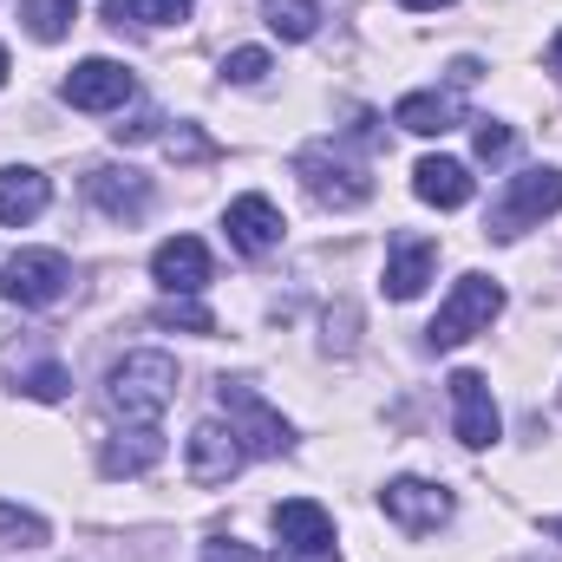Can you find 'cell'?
I'll return each instance as SVG.
<instances>
[{"label": "cell", "mask_w": 562, "mask_h": 562, "mask_svg": "<svg viewBox=\"0 0 562 562\" xmlns=\"http://www.w3.org/2000/svg\"><path fill=\"white\" fill-rule=\"evenodd\" d=\"M105 400L132 425H157V413L177 400V360L170 353H125L105 380Z\"/></svg>", "instance_id": "1"}, {"label": "cell", "mask_w": 562, "mask_h": 562, "mask_svg": "<svg viewBox=\"0 0 562 562\" xmlns=\"http://www.w3.org/2000/svg\"><path fill=\"white\" fill-rule=\"evenodd\" d=\"M504 314V288L491 276H464L451 294H445V307H438V321L425 327V340L445 353V347H464L471 334H484L491 321Z\"/></svg>", "instance_id": "2"}, {"label": "cell", "mask_w": 562, "mask_h": 562, "mask_svg": "<svg viewBox=\"0 0 562 562\" xmlns=\"http://www.w3.org/2000/svg\"><path fill=\"white\" fill-rule=\"evenodd\" d=\"M294 177H301V183H307V196H314V203H327V210H360V203L373 196V177H367L360 164L334 157L327 144H307V150L294 157Z\"/></svg>", "instance_id": "3"}, {"label": "cell", "mask_w": 562, "mask_h": 562, "mask_svg": "<svg viewBox=\"0 0 562 562\" xmlns=\"http://www.w3.org/2000/svg\"><path fill=\"white\" fill-rule=\"evenodd\" d=\"M557 210H562V170L557 164H537V170L510 177L504 203L491 210V236H524L530 223H543V216H557Z\"/></svg>", "instance_id": "4"}, {"label": "cell", "mask_w": 562, "mask_h": 562, "mask_svg": "<svg viewBox=\"0 0 562 562\" xmlns=\"http://www.w3.org/2000/svg\"><path fill=\"white\" fill-rule=\"evenodd\" d=\"M66 256L59 249H20V256H7V269H0V294L13 301V307H53L59 294H66Z\"/></svg>", "instance_id": "5"}, {"label": "cell", "mask_w": 562, "mask_h": 562, "mask_svg": "<svg viewBox=\"0 0 562 562\" xmlns=\"http://www.w3.org/2000/svg\"><path fill=\"white\" fill-rule=\"evenodd\" d=\"M216 400H223V413L236 425V438L249 445V451H262V458H281L294 438H288V419H281L276 406L262 400V393H249V386H236V380H223L216 386Z\"/></svg>", "instance_id": "6"}, {"label": "cell", "mask_w": 562, "mask_h": 562, "mask_svg": "<svg viewBox=\"0 0 562 562\" xmlns=\"http://www.w3.org/2000/svg\"><path fill=\"white\" fill-rule=\"evenodd\" d=\"M445 386H451V419H458V445H464V451H484V445H497L504 419H497L491 380H484V373H471V367H458V373H451Z\"/></svg>", "instance_id": "7"}, {"label": "cell", "mask_w": 562, "mask_h": 562, "mask_svg": "<svg viewBox=\"0 0 562 562\" xmlns=\"http://www.w3.org/2000/svg\"><path fill=\"white\" fill-rule=\"evenodd\" d=\"M132 92H138V79L119 59H79L72 79H66V105L72 112H119Z\"/></svg>", "instance_id": "8"}, {"label": "cell", "mask_w": 562, "mask_h": 562, "mask_svg": "<svg viewBox=\"0 0 562 562\" xmlns=\"http://www.w3.org/2000/svg\"><path fill=\"white\" fill-rule=\"evenodd\" d=\"M243 458H249V445L236 438V425L203 419L190 431V484H229L243 471Z\"/></svg>", "instance_id": "9"}, {"label": "cell", "mask_w": 562, "mask_h": 562, "mask_svg": "<svg viewBox=\"0 0 562 562\" xmlns=\"http://www.w3.org/2000/svg\"><path fill=\"white\" fill-rule=\"evenodd\" d=\"M380 504H386V517H393L400 530H413V537L438 530V524L451 517V491H445V484H425V477H393V484L380 491Z\"/></svg>", "instance_id": "10"}, {"label": "cell", "mask_w": 562, "mask_h": 562, "mask_svg": "<svg viewBox=\"0 0 562 562\" xmlns=\"http://www.w3.org/2000/svg\"><path fill=\"white\" fill-rule=\"evenodd\" d=\"M150 276L164 281L170 294H196V288H210V249L196 236H170V243H157Z\"/></svg>", "instance_id": "11"}, {"label": "cell", "mask_w": 562, "mask_h": 562, "mask_svg": "<svg viewBox=\"0 0 562 562\" xmlns=\"http://www.w3.org/2000/svg\"><path fill=\"white\" fill-rule=\"evenodd\" d=\"M223 229H229V243H236L243 256H269L281 243V210L269 196H236L229 216H223Z\"/></svg>", "instance_id": "12"}, {"label": "cell", "mask_w": 562, "mask_h": 562, "mask_svg": "<svg viewBox=\"0 0 562 562\" xmlns=\"http://www.w3.org/2000/svg\"><path fill=\"white\" fill-rule=\"evenodd\" d=\"M86 196H92L112 223H138L144 210H150V183H144L138 170H112V164L86 177Z\"/></svg>", "instance_id": "13"}, {"label": "cell", "mask_w": 562, "mask_h": 562, "mask_svg": "<svg viewBox=\"0 0 562 562\" xmlns=\"http://www.w3.org/2000/svg\"><path fill=\"white\" fill-rule=\"evenodd\" d=\"M157 458H164V431H157V425H125V431L105 438L99 471H105V477H144Z\"/></svg>", "instance_id": "14"}, {"label": "cell", "mask_w": 562, "mask_h": 562, "mask_svg": "<svg viewBox=\"0 0 562 562\" xmlns=\"http://www.w3.org/2000/svg\"><path fill=\"white\" fill-rule=\"evenodd\" d=\"M393 125L400 132H419V138H445L451 125H464V99L458 92H406L393 105Z\"/></svg>", "instance_id": "15"}, {"label": "cell", "mask_w": 562, "mask_h": 562, "mask_svg": "<svg viewBox=\"0 0 562 562\" xmlns=\"http://www.w3.org/2000/svg\"><path fill=\"white\" fill-rule=\"evenodd\" d=\"M413 190H419V203H431V210H464L477 183H471V170L458 157H419L413 164Z\"/></svg>", "instance_id": "16"}, {"label": "cell", "mask_w": 562, "mask_h": 562, "mask_svg": "<svg viewBox=\"0 0 562 562\" xmlns=\"http://www.w3.org/2000/svg\"><path fill=\"white\" fill-rule=\"evenodd\" d=\"M276 537L281 550H334V517L314 497H288L276 504Z\"/></svg>", "instance_id": "17"}, {"label": "cell", "mask_w": 562, "mask_h": 562, "mask_svg": "<svg viewBox=\"0 0 562 562\" xmlns=\"http://www.w3.org/2000/svg\"><path fill=\"white\" fill-rule=\"evenodd\" d=\"M431 269H438V249H431L425 236H393V256H386V294H393V301L425 294Z\"/></svg>", "instance_id": "18"}, {"label": "cell", "mask_w": 562, "mask_h": 562, "mask_svg": "<svg viewBox=\"0 0 562 562\" xmlns=\"http://www.w3.org/2000/svg\"><path fill=\"white\" fill-rule=\"evenodd\" d=\"M46 177L40 170H0V223L7 229H20V223H33L40 210H46Z\"/></svg>", "instance_id": "19"}, {"label": "cell", "mask_w": 562, "mask_h": 562, "mask_svg": "<svg viewBox=\"0 0 562 562\" xmlns=\"http://www.w3.org/2000/svg\"><path fill=\"white\" fill-rule=\"evenodd\" d=\"M196 0H105V20L112 26H170L183 20Z\"/></svg>", "instance_id": "20"}, {"label": "cell", "mask_w": 562, "mask_h": 562, "mask_svg": "<svg viewBox=\"0 0 562 562\" xmlns=\"http://www.w3.org/2000/svg\"><path fill=\"white\" fill-rule=\"evenodd\" d=\"M20 20H26V33H33V40H46V46H53V40H66V33H72V20H79V13H72V0H20Z\"/></svg>", "instance_id": "21"}, {"label": "cell", "mask_w": 562, "mask_h": 562, "mask_svg": "<svg viewBox=\"0 0 562 562\" xmlns=\"http://www.w3.org/2000/svg\"><path fill=\"white\" fill-rule=\"evenodd\" d=\"M262 20L276 26L281 40H314L321 7H314V0H262Z\"/></svg>", "instance_id": "22"}, {"label": "cell", "mask_w": 562, "mask_h": 562, "mask_svg": "<svg viewBox=\"0 0 562 562\" xmlns=\"http://www.w3.org/2000/svg\"><path fill=\"white\" fill-rule=\"evenodd\" d=\"M0 543L7 550H40L46 543V517H33L20 504H0Z\"/></svg>", "instance_id": "23"}, {"label": "cell", "mask_w": 562, "mask_h": 562, "mask_svg": "<svg viewBox=\"0 0 562 562\" xmlns=\"http://www.w3.org/2000/svg\"><path fill=\"white\" fill-rule=\"evenodd\" d=\"M157 327H183V334H216V314H210L203 301H190V294H170V301L157 307Z\"/></svg>", "instance_id": "24"}, {"label": "cell", "mask_w": 562, "mask_h": 562, "mask_svg": "<svg viewBox=\"0 0 562 562\" xmlns=\"http://www.w3.org/2000/svg\"><path fill=\"white\" fill-rule=\"evenodd\" d=\"M223 72H229L236 86H262V79H269V53H262V46H236V53L223 59Z\"/></svg>", "instance_id": "25"}, {"label": "cell", "mask_w": 562, "mask_h": 562, "mask_svg": "<svg viewBox=\"0 0 562 562\" xmlns=\"http://www.w3.org/2000/svg\"><path fill=\"white\" fill-rule=\"evenodd\" d=\"M66 386H72V380H66V367H53V360H46V367H33V373L20 380V393H26V400H46V406H53V400H66Z\"/></svg>", "instance_id": "26"}, {"label": "cell", "mask_w": 562, "mask_h": 562, "mask_svg": "<svg viewBox=\"0 0 562 562\" xmlns=\"http://www.w3.org/2000/svg\"><path fill=\"white\" fill-rule=\"evenodd\" d=\"M510 125H497V119H484V125H477V157H484V164H497V157H510Z\"/></svg>", "instance_id": "27"}, {"label": "cell", "mask_w": 562, "mask_h": 562, "mask_svg": "<svg viewBox=\"0 0 562 562\" xmlns=\"http://www.w3.org/2000/svg\"><path fill=\"white\" fill-rule=\"evenodd\" d=\"M203 562H256V550H249V543H223V537H216V543H203Z\"/></svg>", "instance_id": "28"}, {"label": "cell", "mask_w": 562, "mask_h": 562, "mask_svg": "<svg viewBox=\"0 0 562 562\" xmlns=\"http://www.w3.org/2000/svg\"><path fill=\"white\" fill-rule=\"evenodd\" d=\"M150 132H157V112H138L132 125H112V138L119 144H138V138H150Z\"/></svg>", "instance_id": "29"}, {"label": "cell", "mask_w": 562, "mask_h": 562, "mask_svg": "<svg viewBox=\"0 0 562 562\" xmlns=\"http://www.w3.org/2000/svg\"><path fill=\"white\" fill-rule=\"evenodd\" d=\"M276 562H340V550H281Z\"/></svg>", "instance_id": "30"}, {"label": "cell", "mask_w": 562, "mask_h": 562, "mask_svg": "<svg viewBox=\"0 0 562 562\" xmlns=\"http://www.w3.org/2000/svg\"><path fill=\"white\" fill-rule=\"evenodd\" d=\"M400 7H413V13H438V7H451V0H400Z\"/></svg>", "instance_id": "31"}, {"label": "cell", "mask_w": 562, "mask_h": 562, "mask_svg": "<svg viewBox=\"0 0 562 562\" xmlns=\"http://www.w3.org/2000/svg\"><path fill=\"white\" fill-rule=\"evenodd\" d=\"M550 66H557V72H562V33H557V40H550Z\"/></svg>", "instance_id": "32"}, {"label": "cell", "mask_w": 562, "mask_h": 562, "mask_svg": "<svg viewBox=\"0 0 562 562\" xmlns=\"http://www.w3.org/2000/svg\"><path fill=\"white\" fill-rule=\"evenodd\" d=\"M7 72H13V66H7V46H0V86H7Z\"/></svg>", "instance_id": "33"}, {"label": "cell", "mask_w": 562, "mask_h": 562, "mask_svg": "<svg viewBox=\"0 0 562 562\" xmlns=\"http://www.w3.org/2000/svg\"><path fill=\"white\" fill-rule=\"evenodd\" d=\"M550 537H557V543H562V517H557V524H550Z\"/></svg>", "instance_id": "34"}]
</instances>
